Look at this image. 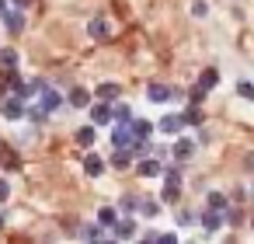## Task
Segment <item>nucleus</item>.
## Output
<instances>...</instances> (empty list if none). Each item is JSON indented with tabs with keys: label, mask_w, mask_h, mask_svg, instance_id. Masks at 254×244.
Returning <instances> with one entry per match:
<instances>
[{
	"label": "nucleus",
	"mask_w": 254,
	"mask_h": 244,
	"mask_svg": "<svg viewBox=\"0 0 254 244\" xmlns=\"http://www.w3.org/2000/svg\"><path fill=\"white\" fill-rule=\"evenodd\" d=\"M112 164H115V167H129V164H132V154H129V150H115V154H112Z\"/></svg>",
	"instance_id": "23"
},
{
	"label": "nucleus",
	"mask_w": 254,
	"mask_h": 244,
	"mask_svg": "<svg viewBox=\"0 0 254 244\" xmlns=\"http://www.w3.org/2000/svg\"><path fill=\"white\" fill-rule=\"evenodd\" d=\"M205 11H209V7L202 4V0H195V4H191V14H195V18H205Z\"/></svg>",
	"instance_id": "30"
},
{
	"label": "nucleus",
	"mask_w": 254,
	"mask_h": 244,
	"mask_svg": "<svg viewBox=\"0 0 254 244\" xmlns=\"http://www.w3.org/2000/svg\"><path fill=\"white\" fill-rule=\"evenodd\" d=\"M129 122H115V129H112V147L115 150H129V143H132V126Z\"/></svg>",
	"instance_id": "3"
},
{
	"label": "nucleus",
	"mask_w": 254,
	"mask_h": 244,
	"mask_svg": "<svg viewBox=\"0 0 254 244\" xmlns=\"http://www.w3.org/2000/svg\"><path fill=\"white\" fill-rule=\"evenodd\" d=\"M112 230H115V241H132L136 237V220H119Z\"/></svg>",
	"instance_id": "11"
},
{
	"label": "nucleus",
	"mask_w": 254,
	"mask_h": 244,
	"mask_svg": "<svg viewBox=\"0 0 254 244\" xmlns=\"http://www.w3.org/2000/svg\"><path fill=\"white\" fill-rule=\"evenodd\" d=\"M139 209H143V216L153 220V216L160 213V202H153V199H139Z\"/></svg>",
	"instance_id": "24"
},
{
	"label": "nucleus",
	"mask_w": 254,
	"mask_h": 244,
	"mask_svg": "<svg viewBox=\"0 0 254 244\" xmlns=\"http://www.w3.org/2000/svg\"><path fill=\"white\" fill-rule=\"evenodd\" d=\"M77 143H80V147H91V143H94V126H80V129H77Z\"/></svg>",
	"instance_id": "21"
},
{
	"label": "nucleus",
	"mask_w": 254,
	"mask_h": 244,
	"mask_svg": "<svg viewBox=\"0 0 254 244\" xmlns=\"http://www.w3.org/2000/svg\"><path fill=\"white\" fill-rule=\"evenodd\" d=\"M14 4H18V7H25V4H28V0H14Z\"/></svg>",
	"instance_id": "34"
},
{
	"label": "nucleus",
	"mask_w": 254,
	"mask_h": 244,
	"mask_svg": "<svg viewBox=\"0 0 254 244\" xmlns=\"http://www.w3.org/2000/svg\"><path fill=\"white\" fill-rule=\"evenodd\" d=\"M129 126H132V136H146V140H150V133H153V126H150V122H143V119H139V122L132 119Z\"/></svg>",
	"instance_id": "22"
},
{
	"label": "nucleus",
	"mask_w": 254,
	"mask_h": 244,
	"mask_svg": "<svg viewBox=\"0 0 254 244\" xmlns=\"http://www.w3.org/2000/svg\"><path fill=\"white\" fill-rule=\"evenodd\" d=\"M237 94H240V98H247V101H254V84L240 81V84H237Z\"/></svg>",
	"instance_id": "28"
},
{
	"label": "nucleus",
	"mask_w": 254,
	"mask_h": 244,
	"mask_svg": "<svg viewBox=\"0 0 254 244\" xmlns=\"http://www.w3.org/2000/svg\"><path fill=\"white\" fill-rule=\"evenodd\" d=\"M4 11H7V4H4V0H0V14H4Z\"/></svg>",
	"instance_id": "33"
},
{
	"label": "nucleus",
	"mask_w": 254,
	"mask_h": 244,
	"mask_svg": "<svg viewBox=\"0 0 254 244\" xmlns=\"http://www.w3.org/2000/svg\"><path fill=\"white\" fill-rule=\"evenodd\" d=\"M139 174L143 178H157V174H164V167H160V161H150V157H139Z\"/></svg>",
	"instance_id": "12"
},
{
	"label": "nucleus",
	"mask_w": 254,
	"mask_h": 244,
	"mask_svg": "<svg viewBox=\"0 0 254 244\" xmlns=\"http://www.w3.org/2000/svg\"><path fill=\"white\" fill-rule=\"evenodd\" d=\"M178 195H181V171L167 167L164 171V202H178Z\"/></svg>",
	"instance_id": "2"
},
{
	"label": "nucleus",
	"mask_w": 254,
	"mask_h": 244,
	"mask_svg": "<svg viewBox=\"0 0 254 244\" xmlns=\"http://www.w3.org/2000/svg\"><path fill=\"white\" fill-rule=\"evenodd\" d=\"M70 105H73V108H87V105H91V91L73 87V91H70Z\"/></svg>",
	"instance_id": "16"
},
{
	"label": "nucleus",
	"mask_w": 254,
	"mask_h": 244,
	"mask_svg": "<svg viewBox=\"0 0 254 244\" xmlns=\"http://www.w3.org/2000/svg\"><path fill=\"white\" fill-rule=\"evenodd\" d=\"M98 223H101V227H115V223H119V209H115V206H101V209H98Z\"/></svg>",
	"instance_id": "15"
},
{
	"label": "nucleus",
	"mask_w": 254,
	"mask_h": 244,
	"mask_svg": "<svg viewBox=\"0 0 254 244\" xmlns=\"http://www.w3.org/2000/svg\"><path fill=\"white\" fill-rule=\"evenodd\" d=\"M174 94H178V91H174V87H167V84H153V87L146 91V98H150L153 105H164V101H171Z\"/></svg>",
	"instance_id": "6"
},
{
	"label": "nucleus",
	"mask_w": 254,
	"mask_h": 244,
	"mask_svg": "<svg viewBox=\"0 0 254 244\" xmlns=\"http://www.w3.org/2000/svg\"><path fill=\"white\" fill-rule=\"evenodd\" d=\"M4 21H7V28H11L14 35L25 28V18H21V11H4Z\"/></svg>",
	"instance_id": "18"
},
{
	"label": "nucleus",
	"mask_w": 254,
	"mask_h": 244,
	"mask_svg": "<svg viewBox=\"0 0 254 244\" xmlns=\"http://www.w3.org/2000/svg\"><path fill=\"white\" fill-rule=\"evenodd\" d=\"M7 195H11V185H7V181H4V178H0V202H4V199H7Z\"/></svg>",
	"instance_id": "32"
},
{
	"label": "nucleus",
	"mask_w": 254,
	"mask_h": 244,
	"mask_svg": "<svg viewBox=\"0 0 254 244\" xmlns=\"http://www.w3.org/2000/svg\"><path fill=\"white\" fill-rule=\"evenodd\" d=\"M91 122H94V126H108V122H112V101H98V105L91 108Z\"/></svg>",
	"instance_id": "7"
},
{
	"label": "nucleus",
	"mask_w": 254,
	"mask_h": 244,
	"mask_svg": "<svg viewBox=\"0 0 254 244\" xmlns=\"http://www.w3.org/2000/svg\"><path fill=\"white\" fill-rule=\"evenodd\" d=\"M202 227H205V234H216V230L223 227V213H219V209H205V213H202Z\"/></svg>",
	"instance_id": "10"
},
{
	"label": "nucleus",
	"mask_w": 254,
	"mask_h": 244,
	"mask_svg": "<svg viewBox=\"0 0 254 244\" xmlns=\"http://www.w3.org/2000/svg\"><path fill=\"white\" fill-rule=\"evenodd\" d=\"M181 119H185V126H198V122H202V112H198V108L191 105V108H188V112H185Z\"/></svg>",
	"instance_id": "26"
},
{
	"label": "nucleus",
	"mask_w": 254,
	"mask_h": 244,
	"mask_svg": "<svg viewBox=\"0 0 254 244\" xmlns=\"http://www.w3.org/2000/svg\"><path fill=\"white\" fill-rule=\"evenodd\" d=\"M174 241H178V234H160L157 237V244H174Z\"/></svg>",
	"instance_id": "31"
},
{
	"label": "nucleus",
	"mask_w": 254,
	"mask_h": 244,
	"mask_svg": "<svg viewBox=\"0 0 254 244\" xmlns=\"http://www.w3.org/2000/svg\"><path fill=\"white\" fill-rule=\"evenodd\" d=\"M80 241H94V244H105V241H112V234H105V227L101 223H87L80 234H77Z\"/></svg>",
	"instance_id": "5"
},
{
	"label": "nucleus",
	"mask_w": 254,
	"mask_h": 244,
	"mask_svg": "<svg viewBox=\"0 0 254 244\" xmlns=\"http://www.w3.org/2000/svg\"><path fill=\"white\" fill-rule=\"evenodd\" d=\"M0 67H4L7 74H14L18 70V53L14 49H0Z\"/></svg>",
	"instance_id": "17"
},
{
	"label": "nucleus",
	"mask_w": 254,
	"mask_h": 244,
	"mask_svg": "<svg viewBox=\"0 0 254 244\" xmlns=\"http://www.w3.org/2000/svg\"><path fill=\"white\" fill-rule=\"evenodd\" d=\"M84 171H87L91 178H98V174L105 171V161H101L98 154H84Z\"/></svg>",
	"instance_id": "13"
},
{
	"label": "nucleus",
	"mask_w": 254,
	"mask_h": 244,
	"mask_svg": "<svg viewBox=\"0 0 254 244\" xmlns=\"http://www.w3.org/2000/svg\"><path fill=\"white\" fill-rule=\"evenodd\" d=\"M91 39H98V42L108 39V21H105V18H94V21H91Z\"/></svg>",
	"instance_id": "19"
},
{
	"label": "nucleus",
	"mask_w": 254,
	"mask_h": 244,
	"mask_svg": "<svg viewBox=\"0 0 254 244\" xmlns=\"http://www.w3.org/2000/svg\"><path fill=\"white\" fill-rule=\"evenodd\" d=\"M157 129H160L164 136H174V133L185 129V119H181V115H164V119L157 122Z\"/></svg>",
	"instance_id": "8"
},
{
	"label": "nucleus",
	"mask_w": 254,
	"mask_h": 244,
	"mask_svg": "<svg viewBox=\"0 0 254 244\" xmlns=\"http://www.w3.org/2000/svg\"><path fill=\"white\" fill-rule=\"evenodd\" d=\"M98 98H101V101H115V98H119V84H101V87H98Z\"/></svg>",
	"instance_id": "20"
},
{
	"label": "nucleus",
	"mask_w": 254,
	"mask_h": 244,
	"mask_svg": "<svg viewBox=\"0 0 254 244\" xmlns=\"http://www.w3.org/2000/svg\"><path fill=\"white\" fill-rule=\"evenodd\" d=\"M119 209H122V213H136V209H139V202H136L132 195H126V199L119 202Z\"/></svg>",
	"instance_id": "29"
},
{
	"label": "nucleus",
	"mask_w": 254,
	"mask_h": 244,
	"mask_svg": "<svg viewBox=\"0 0 254 244\" xmlns=\"http://www.w3.org/2000/svg\"><path fill=\"white\" fill-rule=\"evenodd\" d=\"M174 157H178V161H191V157H195V143H191V140H178V143H174Z\"/></svg>",
	"instance_id": "14"
},
{
	"label": "nucleus",
	"mask_w": 254,
	"mask_h": 244,
	"mask_svg": "<svg viewBox=\"0 0 254 244\" xmlns=\"http://www.w3.org/2000/svg\"><path fill=\"white\" fill-rule=\"evenodd\" d=\"M60 105H63L60 91H49V87H42V91H39V108H42L46 115H49V112H56Z\"/></svg>",
	"instance_id": "4"
},
{
	"label": "nucleus",
	"mask_w": 254,
	"mask_h": 244,
	"mask_svg": "<svg viewBox=\"0 0 254 244\" xmlns=\"http://www.w3.org/2000/svg\"><path fill=\"white\" fill-rule=\"evenodd\" d=\"M0 112H4L7 119H25V101L14 94V98H7L4 105H0Z\"/></svg>",
	"instance_id": "9"
},
{
	"label": "nucleus",
	"mask_w": 254,
	"mask_h": 244,
	"mask_svg": "<svg viewBox=\"0 0 254 244\" xmlns=\"http://www.w3.org/2000/svg\"><path fill=\"white\" fill-rule=\"evenodd\" d=\"M216 81H219L216 67H205V70L198 74V84H195V87L188 91V94H191V105H198V101H202V98H205V94H209V91L216 87Z\"/></svg>",
	"instance_id": "1"
},
{
	"label": "nucleus",
	"mask_w": 254,
	"mask_h": 244,
	"mask_svg": "<svg viewBox=\"0 0 254 244\" xmlns=\"http://www.w3.org/2000/svg\"><path fill=\"white\" fill-rule=\"evenodd\" d=\"M0 227H4V216H0Z\"/></svg>",
	"instance_id": "35"
},
{
	"label": "nucleus",
	"mask_w": 254,
	"mask_h": 244,
	"mask_svg": "<svg viewBox=\"0 0 254 244\" xmlns=\"http://www.w3.org/2000/svg\"><path fill=\"white\" fill-rule=\"evenodd\" d=\"M112 122H129V108L126 105H112Z\"/></svg>",
	"instance_id": "25"
},
{
	"label": "nucleus",
	"mask_w": 254,
	"mask_h": 244,
	"mask_svg": "<svg viewBox=\"0 0 254 244\" xmlns=\"http://www.w3.org/2000/svg\"><path fill=\"white\" fill-rule=\"evenodd\" d=\"M209 209H219V213H226V199H223L219 192H212V195H209Z\"/></svg>",
	"instance_id": "27"
}]
</instances>
